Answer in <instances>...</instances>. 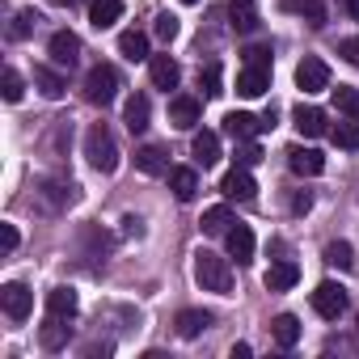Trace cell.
<instances>
[{
  "mask_svg": "<svg viewBox=\"0 0 359 359\" xmlns=\"http://www.w3.org/2000/svg\"><path fill=\"white\" fill-rule=\"evenodd\" d=\"M346 5V13H351V22H359V0H342Z\"/></svg>",
  "mask_w": 359,
  "mask_h": 359,
  "instance_id": "ee69618b",
  "label": "cell"
},
{
  "mask_svg": "<svg viewBox=\"0 0 359 359\" xmlns=\"http://www.w3.org/2000/svg\"><path fill=\"white\" fill-rule=\"evenodd\" d=\"M325 262L338 266V271H351V266H355V250H351L346 241H330V245H325Z\"/></svg>",
  "mask_w": 359,
  "mask_h": 359,
  "instance_id": "f546056e",
  "label": "cell"
},
{
  "mask_svg": "<svg viewBox=\"0 0 359 359\" xmlns=\"http://www.w3.org/2000/svg\"><path fill=\"white\" fill-rule=\"evenodd\" d=\"M334 106H338L346 118H359V89H355V85H338V89H334Z\"/></svg>",
  "mask_w": 359,
  "mask_h": 359,
  "instance_id": "4dcf8cb0",
  "label": "cell"
},
{
  "mask_svg": "<svg viewBox=\"0 0 359 359\" xmlns=\"http://www.w3.org/2000/svg\"><path fill=\"white\" fill-rule=\"evenodd\" d=\"M258 161H262V148H258L254 140H237V165H241V169H254Z\"/></svg>",
  "mask_w": 359,
  "mask_h": 359,
  "instance_id": "8d00e7d4",
  "label": "cell"
},
{
  "mask_svg": "<svg viewBox=\"0 0 359 359\" xmlns=\"http://www.w3.org/2000/svg\"><path fill=\"white\" fill-rule=\"evenodd\" d=\"M148 118H152L148 97H144V93H131V97H127V106H123V123H127V131H131V135L148 131Z\"/></svg>",
  "mask_w": 359,
  "mask_h": 359,
  "instance_id": "2e32d148",
  "label": "cell"
},
{
  "mask_svg": "<svg viewBox=\"0 0 359 359\" xmlns=\"http://www.w3.org/2000/svg\"><path fill=\"white\" fill-rule=\"evenodd\" d=\"M313 309H317V317L338 321V317L346 313V287H342V283H334V279L317 283V287H313Z\"/></svg>",
  "mask_w": 359,
  "mask_h": 359,
  "instance_id": "277c9868",
  "label": "cell"
},
{
  "mask_svg": "<svg viewBox=\"0 0 359 359\" xmlns=\"http://www.w3.org/2000/svg\"><path fill=\"white\" fill-rule=\"evenodd\" d=\"M199 224H203V233H208V237H224V233H229V229H233L237 220H233V212H229V208L220 203V208H208Z\"/></svg>",
  "mask_w": 359,
  "mask_h": 359,
  "instance_id": "484cf974",
  "label": "cell"
},
{
  "mask_svg": "<svg viewBox=\"0 0 359 359\" xmlns=\"http://www.w3.org/2000/svg\"><path fill=\"white\" fill-rule=\"evenodd\" d=\"M68 317H51L47 313V321H43V351H60V346H68V325H64Z\"/></svg>",
  "mask_w": 359,
  "mask_h": 359,
  "instance_id": "4316f807",
  "label": "cell"
},
{
  "mask_svg": "<svg viewBox=\"0 0 359 359\" xmlns=\"http://www.w3.org/2000/svg\"><path fill=\"white\" fill-rule=\"evenodd\" d=\"M85 156H89V165L97 173H114L118 169V144H114V135H110L106 123H93L85 131Z\"/></svg>",
  "mask_w": 359,
  "mask_h": 359,
  "instance_id": "7a4b0ae2",
  "label": "cell"
},
{
  "mask_svg": "<svg viewBox=\"0 0 359 359\" xmlns=\"http://www.w3.org/2000/svg\"><path fill=\"white\" fill-rule=\"evenodd\" d=\"M224 245H229V258H237L241 266L254 262V233H250V224H233L224 233Z\"/></svg>",
  "mask_w": 359,
  "mask_h": 359,
  "instance_id": "7c38bea8",
  "label": "cell"
},
{
  "mask_svg": "<svg viewBox=\"0 0 359 359\" xmlns=\"http://www.w3.org/2000/svg\"><path fill=\"white\" fill-rule=\"evenodd\" d=\"M292 123H296V131H300L304 140H317V135L330 131V118H325V110H317V106H296V110H292Z\"/></svg>",
  "mask_w": 359,
  "mask_h": 359,
  "instance_id": "30bf717a",
  "label": "cell"
},
{
  "mask_svg": "<svg viewBox=\"0 0 359 359\" xmlns=\"http://www.w3.org/2000/svg\"><path fill=\"white\" fill-rule=\"evenodd\" d=\"M123 18V0H89V22L97 30H110Z\"/></svg>",
  "mask_w": 359,
  "mask_h": 359,
  "instance_id": "7402d4cb",
  "label": "cell"
},
{
  "mask_svg": "<svg viewBox=\"0 0 359 359\" xmlns=\"http://www.w3.org/2000/svg\"><path fill=\"white\" fill-rule=\"evenodd\" d=\"M135 169L148 177H161V173H169V156L156 144H144V148H135Z\"/></svg>",
  "mask_w": 359,
  "mask_h": 359,
  "instance_id": "ffe728a7",
  "label": "cell"
},
{
  "mask_svg": "<svg viewBox=\"0 0 359 359\" xmlns=\"http://www.w3.org/2000/svg\"><path fill=\"white\" fill-rule=\"evenodd\" d=\"M191 152H195V161H199L203 169H208V165H216V161H220V135H216V131H195Z\"/></svg>",
  "mask_w": 359,
  "mask_h": 359,
  "instance_id": "44dd1931",
  "label": "cell"
},
{
  "mask_svg": "<svg viewBox=\"0 0 359 359\" xmlns=\"http://www.w3.org/2000/svg\"><path fill=\"white\" fill-rule=\"evenodd\" d=\"M0 304H5L9 321H26L30 309H34V292L26 283H5V287H0Z\"/></svg>",
  "mask_w": 359,
  "mask_h": 359,
  "instance_id": "52a82bcc",
  "label": "cell"
},
{
  "mask_svg": "<svg viewBox=\"0 0 359 359\" xmlns=\"http://www.w3.org/2000/svg\"><path fill=\"white\" fill-rule=\"evenodd\" d=\"M296 279H300V266L292 262V258H279L271 271H266V292H287V287H296Z\"/></svg>",
  "mask_w": 359,
  "mask_h": 359,
  "instance_id": "ac0fdd59",
  "label": "cell"
},
{
  "mask_svg": "<svg viewBox=\"0 0 359 359\" xmlns=\"http://www.w3.org/2000/svg\"><path fill=\"white\" fill-rule=\"evenodd\" d=\"M0 241H5V254H13L22 237H18V229H13V224H5V229H0Z\"/></svg>",
  "mask_w": 359,
  "mask_h": 359,
  "instance_id": "ab89813d",
  "label": "cell"
},
{
  "mask_svg": "<svg viewBox=\"0 0 359 359\" xmlns=\"http://www.w3.org/2000/svg\"><path fill=\"white\" fill-rule=\"evenodd\" d=\"M245 68H271V47H245Z\"/></svg>",
  "mask_w": 359,
  "mask_h": 359,
  "instance_id": "f35d334b",
  "label": "cell"
},
{
  "mask_svg": "<svg viewBox=\"0 0 359 359\" xmlns=\"http://www.w3.org/2000/svg\"><path fill=\"white\" fill-rule=\"evenodd\" d=\"M85 97H89L93 106H110V102L118 97V72H114L110 64H93L89 76H85Z\"/></svg>",
  "mask_w": 359,
  "mask_h": 359,
  "instance_id": "3957f363",
  "label": "cell"
},
{
  "mask_svg": "<svg viewBox=\"0 0 359 359\" xmlns=\"http://www.w3.org/2000/svg\"><path fill=\"white\" fill-rule=\"evenodd\" d=\"M287 165H292V173H300V177H317L321 169H325V156L317 152V148H287Z\"/></svg>",
  "mask_w": 359,
  "mask_h": 359,
  "instance_id": "5bb4252c",
  "label": "cell"
},
{
  "mask_svg": "<svg viewBox=\"0 0 359 359\" xmlns=\"http://www.w3.org/2000/svg\"><path fill=\"white\" fill-rule=\"evenodd\" d=\"M229 26H233L237 34H254V30L262 26L254 0H229Z\"/></svg>",
  "mask_w": 359,
  "mask_h": 359,
  "instance_id": "4fadbf2b",
  "label": "cell"
},
{
  "mask_svg": "<svg viewBox=\"0 0 359 359\" xmlns=\"http://www.w3.org/2000/svg\"><path fill=\"white\" fill-rule=\"evenodd\" d=\"M224 131L233 140H254L262 131V118H254L250 110H233V114H224Z\"/></svg>",
  "mask_w": 359,
  "mask_h": 359,
  "instance_id": "d6986e66",
  "label": "cell"
},
{
  "mask_svg": "<svg viewBox=\"0 0 359 359\" xmlns=\"http://www.w3.org/2000/svg\"><path fill=\"white\" fill-rule=\"evenodd\" d=\"M309 208H313V195H304V191H300V195L292 199V212H296V216H304Z\"/></svg>",
  "mask_w": 359,
  "mask_h": 359,
  "instance_id": "b9f144b4",
  "label": "cell"
},
{
  "mask_svg": "<svg viewBox=\"0 0 359 359\" xmlns=\"http://www.w3.org/2000/svg\"><path fill=\"white\" fill-rule=\"evenodd\" d=\"M5 89V102H22V93H26V81H22V72H13V68H5V81H0Z\"/></svg>",
  "mask_w": 359,
  "mask_h": 359,
  "instance_id": "e575fe53",
  "label": "cell"
},
{
  "mask_svg": "<svg viewBox=\"0 0 359 359\" xmlns=\"http://www.w3.org/2000/svg\"><path fill=\"white\" fill-rule=\"evenodd\" d=\"M123 233H127V237H140V233H144V229H140V216H123Z\"/></svg>",
  "mask_w": 359,
  "mask_h": 359,
  "instance_id": "7bdbcfd3",
  "label": "cell"
},
{
  "mask_svg": "<svg viewBox=\"0 0 359 359\" xmlns=\"http://www.w3.org/2000/svg\"><path fill=\"white\" fill-rule=\"evenodd\" d=\"M338 51H342V55L359 68V39H342V47H338Z\"/></svg>",
  "mask_w": 359,
  "mask_h": 359,
  "instance_id": "60d3db41",
  "label": "cell"
},
{
  "mask_svg": "<svg viewBox=\"0 0 359 359\" xmlns=\"http://www.w3.org/2000/svg\"><path fill=\"white\" fill-rule=\"evenodd\" d=\"M148 76H152V85L156 89H177V81H182V68H177V60L173 55H152L148 60Z\"/></svg>",
  "mask_w": 359,
  "mask_h": 359,
  "instance_id": "8fae6325",
  "label": "cell"
},
{
  "mask_svg": "<svg viewBox=\"0 0 359 359\" xmlns=\"http://www.w3.org/2000/svg\"><path fill=\"white\" fill-rule=\"evenodd\" d=\"M169 191H173V199H177V203H191V199L199 195V173H195V169H187V165L169 169Z\"/></svg>",
  "mask_w": 359,
  "mask_h": 359,
  "instance_id": "9a60e30c",
  "label": "cell"
},
{
  "mask_svg": "<svg viewBox=\"0 0 359 359\" xmlns=\"http://www.w3.org/2000/svg\"><path fill=\"white\" fill-rule=\"evenodd\" d=\"M199 114H203V106H199V97H191V93H177V97L169 102V123H173L177 131H191V127L199 123Z\"/></svg>",
  "mask_w": 359,
  "mask_h": 359,
  "instance_id": "9c48e42d",
  "label": "cell"
},
{
  "mask_svg": "<svg viewBox=\"0 0 359 359\" xmlns=\"http://www.w3.org/2000/svg\"><path fill=\"white\" fill-rule=\"evenodd\" d=\"M47 55H51L55 68H76V60H81V39H76L72 30H55L51 43H47Z\"/></svg>",
  "mask_w": 359,
  "mask_h": 359,
  "instance_id": "5b68a950",
  "label": "cell"
},
{
  "mask_svg": "<svg viewBox=\"0 0 359 359\" xmlns=\"http://www.w3.org/2000/svg\"><path fill=\"white\" fill-rule=\"evenodd\" d=\"M34 85H39V93H43V97H51V102H60V97H64V89H68V85H64V76H60L55 68H47V64H39V68H34Z\"/></svg>",
  "mask_w": 359,
  "mask_h": 359,
  "instance_id": "603a6c76",
  "label": "cell"
},
{
  "mask_svg": "<svg viewBox=\"0 0 359 359\" xmlns=\"http://www.w3.org/2000/svg\"><path fill=\"white\" fill-rule=\"evenodd\" d=\"M283 5L287 9H300L313 26H325V5H321V0H283Z\"/></svg>",
  "mask_w": 359,
  "mask_h": 359,
  "instance_id": "d6a6232c",
  "label": "cell"
},
{
  "mask_svg": "<svg viewBox=\"0 0 359 359\" xmlns=\"http://www.w3.org/2000/svg\"><path fill=\"white\" fill-rule=\"evenodd\" d=\"M271 334H275V342L287 351V346H296V342H300V321H296L292 313H279V317L271 321Z\"/></svg>",
  "mask_w": 359,
  "mask_h": 359,
  "instance_id": "83f0119b",
  "label": "cell"
},
{
  "mask_svg": "<svg viewBox=\"0 0 359 359\" xmlns=\"http://www.w3.org/2000/svg\"><path fill=\"white\" fill-rule=\"evenodd\" d=\"M199 85H203V97H220L224 89H220V64H208L203 72H199Z\"/></svg>",
  "mask_w": 359,
  "mask_h": 359,
  "instance_id": "d590c367",
  "label": "cell"
},
{
  "mask_svg": "<svg viewBox=\"0 0 359 359\" xmlns=\"http://www.w3.org/2000/svg\"><path fill=\"white\" fill-rule=\"evenodd\" d=\"M208 325H212V313H199V309H182V313H177V334H182V338H199Z\"/></svg>",
  "mask_w": 359,
  "mask_h": 359,
  "instance_id": "f1b7e54d",
  "label": "cell"
},
{
  "mask_svg": "<svg viewBox=\"0 0 359 359\" xmlns=\"http://www.w3.org/2000/svg\"><path fill=\"white\" fill-rule=\"evenodd\" d=\"M195 279H199L203 292H216V296H229L233 292V266H229V258H220L212 250H199L195 254Z\"/></svg>",
  "mask_w": 359,
  "mask_h": 359,
  "instance_id": "6da1fadb",
  "label": "cell"
},
{
  "mask_svg": "<svg viewBox=\"0 0 359 359\" xmlns=\"http://www.w3.org/2000/svg\"><path fill=\"white\" fill-rule=\"evenodd\" d=\"M152 30H156L161 43H173V39H177V18H173V13H161V18L152 22Z\"/></svg>",
  "mask_w": 359,
  "mask_h": 359,
  "instance_id": "74e56055",
  "label": "cell"
},
{
  "mask_svg": "<svg viewBox=\"0 0 359 359\" xmlns=\"http://www.w3.org/2000/svg\"><path fill=\"white\" fill-rule=\"evenodd\" d=\"M182 5H199V0H182Z\"/></svg>",
  "mask_w": 359,
  "mask_h": 359,
  "instance_id": "f6af8a7d",
  "label": "cell"
},
{
  "mask_svg": "<svg viewBox=\"0 0 359 359\" xmlns=\"http://www.w3.org/2000/svg\"><path fill=\"white\" fill-rule=\"evenodd\" d=\"M47 313L72 321V317H76V292H72V287H51V292H47Z\"/></svg>",
  "mask_w": 359,
  "mask_h": 359,
  "instance_id": "cb8c5ba5",
  "label": "cell"
},
{
  "mask_svg": "<svg viewBox=\"0 0 359 359\" xmlns=\"http://www.w3.org/2000/svg\"><path fill=\"white\" fill-rule=\"evenodd\" d=\"M118 51H123V60H131V64L152 60V55H148V39H144L140 30H123V34H118Z\"/></svg>",
  "mask_w": 359,
  "mask_h": 359,
  "instance_id": "d4e9b609",
  "label": "cell"
},
{
  "mask_svg": "<svg viewBox=\"0 0 359 359\" xmlns=\"http://www.w3.org/2000/svg\"><path fill=\"white\" fill-rule=\"evenodd\" d=\"M271 89V68H241L237 72V93L241 97H262Z\"/></svg>",
  "mask_w": 359,
  "mask_h": 359,
  "instance_id": "e0dca14e",
  "label": "cell"
},
{
  "mask_svg": "<svg viewBox=\"0 0 359 359\" xmlns=\"http://www.w3.org/2000/svg\"><path fill=\"white\" fill-rule=\"evenodd\" d=\"M330 135H334V144L338 148H359V118H346V123H338V127H330Z\"/></svg>",
  "mask_w": 359,
  "mask_h": 359,
  "instance_id": "1f68e13d",
  "label": "cell"
},
{
  "mask_svg": "<svg viewBox=\"0 0 359 359\" xmlns=\"http://www.w3.org/2000/svg\"><path fill=\"white\" fill-rule=\"evenodd\" d=\"M296 85H300L304 93H321V89H330V68H325V60L304 55V60L296 64Z\"/></svg>",
  "mask_w": 359,
  "mask_h": 359,
  "instance_id": "8992f818",
  "label": "cell"
},
{
  "mask_svg": "<svg viewBox=\"0 0 359 359\" xmlns=\"http://www.w3.org/2000/svg\"><path fill=\"white\" fill-rule=\"evenodd\" d=\"M355 330H359V317H355Z\"/></svg>",
  "mask_w": 359,
  "mask_h": 359,
  "instance_id": "bcb514c9",
  "label": "cell"
},
{
  "mask_svg": "<svg viewBox=\"0 0 359 359\" xmlns=\"http://www.w3.org/2000/svg\"><path fill=\"white\" fill-rule=\"evenodd\" d=\"M220 191H224V199H237V203H250L254 195H258V182L250 177V169H229L224 177H220Z\"/></svg>",
  "mask_w": 359,
  "mask_h": 359,
  "instance_id": "ba28073f",
  "label": "cell"
},
{
  "mask_svg": "<svg viewBox=\"0 0 359 359\" xmlns=\"http://www.w3.org/2000/svg\"><path fill=\"white\" fill-rule=\"evenodd\" d=\"M34 26H39V13H34V9H22V13L13 18V26H9V39H30Z\"/></svg>",
  "mask_w": 359,
  "mask_h": 359,
  "instance_id": "836d02e7",
  "label": "cell"
}]
</instances>
